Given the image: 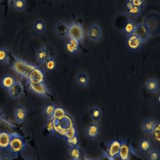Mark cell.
Wrapping results in <instances>:
<instances>
[{
	"instance_id": "8fae6325",
	"label": "cell",
	"mask_w": 160,
	"mask_h": 160,
	"mask_svg": "<svg viewBox=\"0 0 160 160\" xmlns=\"http://www.w3.org/2000/svg\"><path fill=\"white\" fill-rule=\"evenodd\" d=\"M24 93V88L19 81H16L8 90L9 96L11 98L17 100L20 98Z\"/></svg>"
},
{
	"instance_id": "ee69618b",
	"label": "cell",
	"mask_w": 160,
	"mask_h": 160,
	"mask_svg": "<svg viewBox=\"0 0 160 160\" xmlns=\"http://www.w3.org/2000/svg\"><path fill=\"white\" fill-rule=\"evenodd\" d=\"M157 103L160 104V94L157 96Z\"/></svg>"
},
{
	"instance_id": "484cf974",
	"label": "cell",
	"mask_w": 160,
	"mask_h": 160,
	"mask_svg": "<svg viewBox=\"0 0 160 160\" xmlns=\"http://www.w3.org/2000/svg\"><path fill=\"white\" fill-rule=\"evenodd\" d=\"M9 51L6 48H0V63L8 64L9 62Z\"/></svg>"
},
{
	"instance_id": "6da1fadb",
	"label": "cell",
	"mask_w": 160,
	"mask_h": 160,
	"mask_svg": "<svg viewBox=\"0 0 160 160\" xmlns=\"http://www.w3.org/2000/svg\"><path fill=\"white\" fill-rule=\"evenodd\" d=\"M14 61L11 65V68L18 75L25 78H28L30 73L38 65L31 63L25 59H22L15 55H12Z\"/></svg>"
},
{
	"instance_id": "3957f363",
	"label": "cell",
	"mask_w": 160,
	"mask_h": 160,
	"mask_svg": "<svg viewBox=\"0 0 160 160\" xmlns=\"http://www.w3.org/2000/svg\"><path fill=\"white\" fill-rule=\"evenodd\" d=\"M84 30L82 25L76 22H73L68 25V37L72 38L82 43L84 39Z\"/></svg>"
},
{
	"instance_id": "e575fe53",
	"label": "cell",
	"mask_w": 160,
	"mask_h": 160,
	"mask_svg": "<svg viewBox=\"0 0 160 160\" xmlns=\"http://www.w3.org/2000/svg\"><path fill=\"white\" fill-rule=\"evenodd\" d=\"M46 129L47 132L53 135L55 134V128H54V124L52 119H47L46 123Z\"/></svg>"
},
{
	"instance_id": "b9f144b4",
	"label": "cell",
	"mask_w": 160,
	"mask_h": 160,
	"mask_svg": "<svg viewBox=\"0 0 160 160\" xmlns=\"http://www.w3.org/2000/svg\"><path fill=\"white\" fill-rule=\"evenodd\" d=\"M24 160H34V159L32 157H26V158H25Z\"/></svg>"
},
{
	"instance_id": "836d02e7",
	"label": "cell",
	"mask_w": 160,
	"mask_h": 160,
	"mask_svg": "<svg viewBox=\"0 0 160 160\" xmlns=\"http://www.w3.org/2000/svg\"><path fill=\"white\" fill-rule=\"evenodd\" d=\"M148 160H160V152L159 150L153 149L148 152Z\"/></svg>"
},
{
	"instance_id": "52a82bcc",
	"label": "cell",
	"mask_w": 160,
	"mask_h": 160,
	"mask_svg": "<svg viewBox=\"0 0 160 160\" xmlns=\"http://www.w3.org/2000/svg\"><path fill=\"white\" fill-rule=\"evenodd\" d=\"M27 79L28 83L32 84H38L44 82V73L42 68L38 66L34 69L30 73Z\"/></svg>"
},
{
	"instance_id": "1f68e13d",
	"label": "cell",
	"mask_w": 160,
	"mask_h": 160,
	"mask_svg": "<svg viewBox=\"0 0 160 160\" xmlns=\"http://www.w3.org/2000/svg\"><path fill=\"white\" fill-rule=\"evenodd\" d=\"M13 6L18 11H22L25 9L26 1L25 0H15L13 2Z\"/></svg>"
},
{
	"instance_id": "ac0fdd59",
	"label": "cell",
	"mask_w": 160,
	"mask_h": 160,
	"mask_svg": "<svg viewBox=\"0 0 160 160\" xmlns=\"http://www.w3.org/2000/svg\"><path fill=\"white\" fill-rule=\"evenodd\" d=\"M55 33L61 38L68 37V24L63 21H59L55 26Z\"/></svg>"
},
{
	"instance_id": "d6986e66",
	"label": "cell",
	"mask_w": 160,
	"mask_h": 160,
	"mask_svg": "<svg viewBox=\"0 0 160 160\" xmlns=\"http://www.w3.org/2000/svg\"><path fill=\"white\" fill-rule=\"evenodd\" d=\"M11 139V133L2 131L0 132V149L2 150H8Z\"/></svg>"
},
{
	"instance_id": "277c9868",
	"label": "cell",
	"mask_w": 160,
	"mask_h": 160,
	"mask_svg": "<svg viewBox=\"0 0 160 160\" xmlns=\"http://www.w3.org/2000/svg\"><path fill=\"white\" fill-rule=\"evenodd\" d=\"M135 34L141 39L143 43L148 42L151 36V28L147 22H143L136 25Z\"/></svg>"
},
{
	"instance_id": "8d00e7d4",
	"label": "cell",
	"mask_w": 160,
	"mask_h": 160,
	"mask_svg": "<svg viewBox=\"0 0 160 160\" xmlns=\"http://www.w3.org/2000/svg\"><path fill=\"white\" fill-rule=\"evenodd\" d=\"M141 12H142V8L136 7H133L132 8L127 11V12L131 16L133 17H139L141 14Z\"/></svg>"
},
{
	"instance_id": "4dcf8cb0",
	"label": "cell",
	"mask_w": 160,
	"mask_h": 160,
	"mask_svg": "<svg viewBox=\"0 0 160 160\" xmlns=\"http://www.w3.org/2000/svg\"><path fill=\"white\" fill-rule=\"evenodd\" d=\"M152 135L154 142L157 143H160V122H156V125L152 132Z\"/></svg>"
},
{
	"instance_id": "30bf717a",
	"label": "cell",
	"mask_w": 160,
	"mask_h": 160,
	"mask_svg": "<svg viewBox=\"0 0 160 160\" xmlns=\"http://www.w3.org/2000/svg\"><path fill=\"white\" fill-rule=\"evenodd\" d=\"M80 42L72 38H68L64 44L65 52L70 55H76L80 51Z\"/></svg>"
},
{
	"instance_id": "2e32d148",
	"label": "cell",
	"mask_w": 160,
	"mask_h": 160,
	"mask_svg": "<svg viewBox=\"0 0 160 160\" xmlns=\"http://www.w3.org/2000/svg\"><path fill=\"white\" fill-rule=\"evenodd\" d=\"M15 117L17 122L22 123L25 121L27 117V111L25 107L22 104L17 105L15 109Z\"/></svg>"
},
{
	"instance_id": "7c38bea8",
	"label": "cell",
	"mask_w": 160,
	"mask_h": 160,
	"mask_svg": "<svg viewBox=\"0 0 160 160\" xmlns=\"http://www.w3.org/2000/svg\"><path fill=\"white\" fill-rule=\"evenodd\" d=\"M121 142L118 140H113L107 145V152L108 156L115 159L117 158L119 153Z\"/></svg>"
},
{
	"instance_id": "f1b7e54d",
	"label": "cell",
	"mask_w": 160,
	"mask_h": 160,
	"mask_svg": "<svg viewBox=\"0 0 160 160\" xmlns=\"http://www.w3.org/2000/svg\"><path fill=\"white\" fill-rule=\"evenodd\" d=\"M44 65L46 71L48 72H52L55 69L57 66V62L53 57H50Z\"/></svg>"
},
{
	"instance_id": "9c48e42d",
	"label": "cell",
	"mask_w": 160,
	"mask_h": 160,
	"mask_svg": "<svg viewBox=\"0 0 160 160\" xmlns=\"http://www.w3.org/2000/svg\"><path fill=\"white\" fill-rule=\"evenodd\" d=\"M126 43L128 48L132 51L139 50L143 44L141 39L135 33L128 36Z\"/></svg>"
},
{
	"instance_id": "5bb4252c",
	"label": "cell",
	"mask_w": 160,
	"mask_h": 160,
	"mask_svg": "<svg viewBox=\"0 0 160 160\" xmlns=\"http://www.w3.org/2000/svg\"><path fill=\"white\" fill-rule=\"evenodd\" d=\"M144 88L149 93H158L160 90V82L156 78H150L146 81Z\"/></svg>"
},
{
	"instance_id": "4fadbf2b",
	"label": "cell",
	"mask_w": 160,
	"mask_h": 160,
	"mask_svg": "<svg viewBox=\"0 0 160 160\" xmlns=\"http://www.w3.org/2000/svg\"><path fill=\"white\" fill-rule=\"evenodd\" d=\"M100 126L97 122H93L90 123L86 130V133L88 138L91 140L97 139L100 136Z\"/></svg>"
},
{
	"instance_id": "cb8c5ba5",
	"label": "cell",
	"mask_w": 160,
	"mask_h": 160,
	"mask_svg": "<svg viewBox=\"0 0 160 160\" xmlns=\"http://www.w3.org/2000/svg\"><path fill=\"white\" fill-rule=\"evenodd\" d=\"M140 151L143 153H148L152 148V142L150 139L143 138L142 139L139 144Z\"/></svg>"
},
{
	"instance_id": "e0dca14e",
	"label": "cell",
	"mask_w": 160,
	"mask_h": 160,
	"mask_svg": "<svg viewBox=\"0 0 160 160\" xmlns=\"http://www.w3.org/2000/svg\"><path fill=\"white\" fill-rule=\"evenodd\" d=\"M76 82L77 84L82 88L88 87L90 82V79L88 73L84 71H82L78 73L76 76Z\"/></svg>"
},
{
	"instance_id": "7bdbcfd3",
	"label": "cell",
	"mask_w": 160,
	"mask_h": 160,
	"mask_svg": "<svg viewBox=\"0 0 160 160\" xmlns=\"http://www.w3.org/2000/svg\"><path fill=\"white\" fill-rule=\"evenodd\" d=\"M4 119H3V118H2V115L1 114V111H0V122L1 121H2Z\"/></svg>"
},
{
	"instance_id": "d6a6232c",
	"label": "cell",
	"mask_w": 160,
	"mask_h": 160,
	"mask_svg": "<svg viewBox=\"0 0 160 160\" xmlns=\"http://www.w3.org/2000/svg\"><path fill=\"white\" fill-rule=\"evenodd\" d=\"M66 142L70 148H74V147H79V139L78 135L75 136L71 139H66Z\"/></svg>"
},
{
	"instance_id": "ffe728a7",
	"label": "cell",
	"mask_w": 160,
	"mask_h": 160,
	"mask_svg": "<svg viewBox=\"0 0 160 160\" xmlns=\"http://www.w3.org/2000/svg\"><path fill=\"white\" fill-rule=\"evenodd\" d=\"M16 80L14 76L12 75L7 74L3 76L1 80V86L2 88L8 90L12 86L13 84L15 83Z\"/></svg>"
},
{
	"instance_id": "5b68a950",
	"label": "cell",
	"mask_w": 160,
	"mask_h": 160,
	"mask_svg": "<svg viewBox=\"0 0 160 160\" xmlns=\"http://www.w3.org/2000/svg\"><path fill=\"white\" fill-rule=\"evenodd\" d=\"M28 83V89L31 93L43 98H51V94L44 82L38 84H32L29 83Z\"/></svg>"
},
{
	"instance_id": "4316f807",
	"label": "cell",
	"mask_w": 160,
	"mask_h": 160,
	"mask_svg": "<svg viewBox=\"0 0 160 160\" xmlns=\"http://www.w3.org/2000/svg\"><path fill=\"white\" fill-rule=\"evenodd\" d=\"M66 115V111L64 110L63 108L61 107H56L52 119L55 121H59L62 119Z\"/></svg>"
},
{
	"instance_id": "603a6c76",
	"label": "cell",
	"mask_w": 160,
	"mask_h": 160,
	"mask_svg": "<svg viewBox=\"0 0 160 160\" xmlns=\"http://www.w3.org/2000/svg\"><path fill=\"white\" fill-rule=\"evenodd\" d=\"M136 25L135 24V22L129 18L128 19L123 26L122 32L127 34V36H129L135 33Z\"/></svg>"
},
{
	"instance_id": "f546056e",
	"label": "cell",
	"mask_w": 160,
	"mask_h": 160,
	"mask_svg": "<svg viewBox=\"0 0 160 160\" xmlns=\"http://www.w3.org/2000/svg\"><path fill=\"white\" fill-rule=\"evenodd\" d=\"M33 29L38 33H42L46 30L45 22L42 20H37L34 23Z\"/></svg>"
},
{
	"instance_id": "f35d334b",
	"label": "cell",
	"mask_w": 160,
	"mask_h": 160,
	"mask_svg": "<svg viewBox=\"0 0 160 160\" xmlns=\"http://www.w3.org/2000/svg\"><path fill=\"white\" fill-rule=\"evenodd\" d=\"M124 7H125V9H126L127 12L129 10H130L131 8H132L133 7V5L132 3V1L131 0L125 1V3H124Z\"/></svg>"
},
{
	"instance_id": "d4e9b609",
	"label": "cell",
	"mask_w": 160,
	"mask_h": 160,
	"mask_svg": "<svg viewBox=\"0 0 160 160\" xmlns=\"http://www.w3.org/2000/svg\"><path fill=\"white\" fill-rule=\"evenodd\" d=\"M55 108L56 106L52 103H47L44 106L43 109V115L47 119L53 118Z\"/></svg>"
},
{
	"instance_id": "7a4b0ae2",
	"label": "cell",
	"mask_w": 160,
	"mask_h": 160,
	"mask_svg": "<svg viewBox=\"0 0 160 160\" xmlns=\"http://www.w3.org/2000/svg\"><path fill=\"white\" fill-rule=\"evenodd\" d=\"M26 142L24 138L18 133H11V139L8 150L15 156H19L24 152Z\"/></svg>"
},
{
	"instance_id": "74e56055",
	"label": "cell",
	"mask_w": 160,
	"mask_h": 160,
	"mask_svg": "<svg viewBox=\"0 0 160 160\" xmlns=\"http://www.w3.org/2000/svg\"><path fill=\"white\" fill-rule=\"evenodd\" d=\"M133 7L142 8L145 5V1L143 0H131Z\"/></svg>"
},
{
	"instance_id": "d590c367",
	"label": "cell",
	"mask_w": 160,
	"mask_h": 160,
	"mask_svg": "<svg viewBox=\"0 0 160 160\" xmlns=\"http://www.w3.org/2000/svg\"><path fill=\"white\" fill-rule=\"evenodd\" d=\"M77 135H78V133H77L76 128L75 126H73L68 129L66 132V133H65L64 138H65V139H71Z\"/></svg>"
},
{
	"instance_id": "60d3db41",
	"label": "cell",
	"mask_w": 160,
	"mask_h": 160,
	"mask_svg": "<svg viewBox=\"0 0 160 160\" xmlns=\"http://www.w3.org/2000/svg\"><path fill=\"white\" fill-rule=\"evenodd\" d=\"M0 160H13L12 157L8 154H4L0 156Z\"/></svg>"
},
{
	"instance_id": "44dd1931",
	"label": "cell",
	"mask_w": 160,
	"mask_h": 160,
	"mask_svg": "<svg viewBox=\"0 0 160 160\" xmlns=\"http://www.w3.org/2000/svg\"><path fill=\"white\" fill-rule=\"evenodd\" d=\"M88 113L94 122H98L101 119L103 115L101 108L97 105L92 107L88 110Z\"/></svg>"
},
{
	"instance_id": "7402d4cb",
	"label": "cell",
	"mask_w": 160,
	"mask_h": 160,
	"mask_svg": "<svg viewBox=\"0 0 160 160\" xmlns=\"http://www.w3.org/2000/svg\"><path fill=\"white\" fill-rule=\"evenodd\" d=\"M156 122L157 121L152 118L146 119L142 123V131L147 134H152L156 125Z\"/></svg>"
},
{
	"instance_id": "8992f818",
	"label": "cell",
	"mask_w": 160,
	"mask_h": 160,
	"mask_svg": "<svg viewBox=\"0 0 160 160\" xmlns=\"http://www.w3.org/2000/svg\"><path fill=\"white\" fill-rule=\"evenodd\" d=\"M136 155L135 150L131 144L125 141L121 142V146L118 155L119 160H133Z\"/></svg>"
},
{
	"instance_id": "83f0119b",
	"label": "cell",
	"mask_w": 160,
	"mask_h": 160,
	"mask_svg": "<svg viewBox=\"0 0 160 160\" xmlns=\"http://www.w3.org/2000/svg\"><path fill=\"white\" fill-rule=\"evenodd\" d=\"M69 157L71 160H80L81 152L79 147L70 148Z\"/></svg>"
},
{
	"instance_id": "ba28073f",
	"label": "cell",
	"mask_w": 160,
	"mask_h": 160,
	"mask_svg": "<svg viewBox=\"0 0 160 160\" xmlns=\"http://www.w3.org/2000/svg\"><path fill=\"white\" fill-rule=\"evenodd\" d=\"M102 36V30L101 26L97 24L90 26L88 31V36L89 40L93 42H97L101 40Z\"/></svg>"
},
{
	"instance_id": "ab89813d",
	"label": "cell",
	"mask_w": 160,
	"mask_h": 160,
	"mask_svg": "<svg viewBox=\"0 0 160 160\" xmlns=\"http://www.w3.org/2000/svg\"><path fill=\"white\" fill-rule=\"evenodd\" d=\"M98 160H115V159L111 158L110 156H108L107 152H104L100 156Z\"/></svg>"
},
{
	"instance_id": "9a60e30c",
	"label": "cell",
	"mask_w": 160,
	"mask_h": 160,
	"mask_svg": "<svg viewBox=\"0 0 160 160\" xmlns=\"http://www.w3.org/2000/svg\"><path fill=\"white\" fill-rule=\"evenodd\" d=\"M50 57V51L47 47L42 46L40 47L36 52V59L39 63L42 65H44Z\"/></svg>"
}]
</instances>
